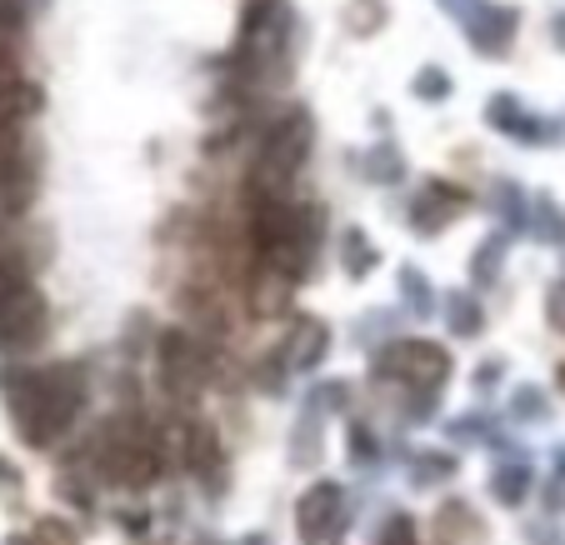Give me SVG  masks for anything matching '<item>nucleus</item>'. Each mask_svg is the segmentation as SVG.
<instances>
[{
    "label": "nucleus",
    "mask_w": 565,
    "mask_h": 545,
    "mask_svg": "<svg viewBox=\"0 0 565 545\" xmlns=\"http://www.w3.org/2000/svg\"><path fill=\"white\" fill-rule=\"evenodd\" d=\"M385 371L401 375L411 385H440L450 371V355L436 341H401L385 351Z\"/></svg>",
    "instance_id": "39448f33"
},
{
    "label": "nucleus",
    "mask_w": 565,
    "mask_h": 545,
    "mask_svg": "<svg viewBox=\"0 0 565 545\" xmlns=\"http://www.w3.org/2000/svg\"><path fill=\"white\" fill-rule=\"evenodd\" d=\"M335 505H341L335 485H320V491H310L306 501H300V541H306V545L326 541V535H331V521H335Z\"/></svg>",
    "instance_id": "0eeeda50"
},
{
    "label": "nucleus",
    "mask_w": 565,
    "mask_h": 545,
    "mask_svg": "<svg viewBox=\"0 0 565 545\" xmlns=\"http://www.w3.org/2000/svg\"><path fill=\"white\" fill-rule=\"evenodd\" d=\"M306 150H310V126L296 116V120H286V126L270 136L266 156H260V171L276 175V181H286V175L296 171L300 161H306Z\"/></svg>",
    "instance_id": "423d86ee"
},
{
    "label": "nucleus",
    "mask_w": 565,
    "mask_h": 545,
    "mask_svg": "<svg viewBox=\"0 0 565 545\" xmlns=\"http://www.w3.org/2000/svg\"><path fill=\"white\" fill-rule=\"evenodd\" d=\"M555 385H561V391H565V361L555 365Z\"/></svg>",
    "instance_id": "1a4fd4ad"
},
{
    "label": "nucleus",
    "mask_w": 565,
    "mask_h": 545,
    "mask_svg": "<svg viewBox=\"0 0 565 545\" xmlns=\"http://www.w3.org/2000/svg\"><path fill=\"white\" fill-rule=\"evenodd\" d=\"M86 400V381L71 365H51V371H31L11 385V410L15 426L31 446H51L55 436H65Z\"/></svg>",
    "instance_id": "f257e3e1"
},
{
    "label": "nucleus",
    "mask_w": 565,
    "mask_h": 545,
    "mask_svg": "<svg viewBox=\"0 0 565 545\" xmlns=\"http://www.w3.org/2000/svg\"><path fill=\"white\" fill-rule=\"evenodd\" d=\"M45 331V300L41 290L31 286L25 266L11 256V250H0V345H35Z\"/></svg>",
    "instance_id": "f03ea898"
},
{
    "label": "nucleus",
    "mask_w": 565,
    "mask_h": 545,
    "mask_svg": "<svg viewBox=\"0 0 565 545\" xmlns=\"http://www.w3.org/2000/svg\"><path fill=\"white\" fill-rule=\"evenodd\" d=\"M100 466L120 485H146L160 471V456L150 446V436H140V430H110L106 446H100Z\"/></svg>",
    "instance_id": "20e7f679"
},
{
    "label": "nucleus",
    "mask_w": 565,
    "mask_h": 545,
    "mask_svg": "<svg viewBox=\"0 0 565 545\" xmlns=\"http://www.w3.org/2000/svg\"><path fill=\"white\" fill-rule=\"evenodd\" d=\"M551 316H555V331H565V286L551 296Z\"/></svg>",
    "instance_id": "6e6552de"
},
{
    "label": "nucleus",
    "mask_w": 565,
    "mask_h": 545,
    "mask_svg": "<svg viewBox=\"0 0 565 545\" xmlns=\"http://www.w3.org/2000/svg\"><path fill=\"white\" fill-rule=\"evenodd\" d=\"M35 195V161L25 146L21 120H0V205L25 211Z\"/></svg>",
    "instance_id": "7ed1b4c3"
}]
</instances>
